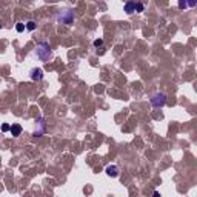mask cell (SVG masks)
Returning <instances> with one entry per match:
<instances>
[{
	"mask_svg": "<svg viewBox=\"0 0 197 197\" xmlns=\"http://www.w3.org/2000/svg\"><path fill=\"white\" fill-rule=\"evenodd\" d=\"M136 11L137 12H143V5L142 3H136Z\"/></svg>",
	"mask_w": 197,
	"mask_h": 197,
	"instance_id": "9c48e42d",
	"label": "cell"
},
{
	"mask_svg": "<svg viewBox=\"0 0 197 197\" xmlns=\"http://www.w3.org/2000/svg\"><path fill=\"white\" fill-rule=\"evenodd\" d=\"M106 174H108L110 177H117V176H119V168L115 166V165L106 166Z\"/></svg>",
	"mask_w": 197,
	"mask_h": 197,
	"instance_id": "5b68a950",
	"label": "cell"
},
{
	"mask_svg": "<svg viewBox=\"0 0 197 197\" xmlns=\"http://www.w3.org/2000/svg\"><path fill=\"white\" fill-rule=\"evenodd\" d=\"M31 79L32 80H42L43 79V69L42 68H34V69H31Z\"/></svg>",
	"mask_w": 197,
	"mask_h": 197,
	"instance_id": "277c9868",
	"label": "cell"
},
{
	"mask_svg": "<svg viewBox=\"0 0 197 197\" xmlns=\"http://www.w3.org/2000/svg\"><path fill=\"white\" fill-rule=\"evenodd\" d=\"M154 197H160V194H159V193L156 191V193H154Z\"/></svg>",
	"mask_w": 197,
	"mask_h": 197,
	"instance_id": "4fadbf2b",
	"label": "cell"
},
{
	"mask_svg": "<svg viewBox=\"0 0 197 197\" xmlns=\"http://www.w3.org/2000/svg\"><path fill=\"white\" fill-rule=\"evenodd\" d=\"M35 54H37V57L43 62H48L51 57H52V51L49 48V43L46 42H42L37 45V48H35Z\"/></svg>",
	"mask_w": 197,
	"mask_h": 197,
	"instance_id": "6da1fadb",
	"label": "cell"
},
{
	"mask_svg": "<svg viewBox=\"0 0 197 197\" xmlns=\"http://www.w3.org/2000/svg\"><path fill=\"white\" fill-rule=\"evenodd\" d=\"M57 20H59L60 23H63V25H71V23L74 22V12L69 11V10L62 11V12L57 15Z\"/></svg>",
	"mask_w": 197,
	"mask_h": 197,
	"instance_id": "7a4b0ae2",
	"label": "cell"
},
{
	"mask_svg": "<svg viewBox=\"0 0 197 197\" xmlns=\"http://www.w3.org/2000/svg\"><path fill=\"white\" fill-rule=\"evenodd\" d=\"M10 131H11L12 136H20V132H22V126L15 123V125H12V126L10 128Z\"/></svg>",
	"mask_w": 197,
	"mask_h": 197,
	"instance_id": "8992f818",
	"label": "cell"
},
{
	"mask_svg": "<svg viewBox=\"0 0 197 197\" xmlns=\"http://www.w3.org/2000/svg\"><path fill=\"white\" fill-rule=\"evenodd\" d=\"M25 28H26V26H25L23 23H17V31H19V32H22Z\"/></svg>",
	"mask_w": 197,
	"mask_h": 197,
	"instance_id": "30bf717a",
	"label": "cell"
},
{
	"mask_svg": "<svg viewBox=\"0 0 197 197\" xmlns=\"http://www.w3.org/2000/svg\"><path fill=\"white\" fill-rule=\"evenodd\" d=\"M166 103V96L163 93H157L156 96H153L151 98V105L156 106V108H160V106H163Z\"/></svg>",
	"mask_w": 197,
	"mask_h": 197,
	"instance_id": "3957f363",
	"label": "cell"
},
{
	"mask_svg": "<svg viewBox=\"0 0 197 197\" xmlns=\"http://www.w3.org/2000/svg\"><path fill=\"white\" fill-rule=\"evenodd\" d=\"M10 128H11V126H8V125H3V126H2V131H8Z\"/></svg>",
	"mask_w": 197,
	"mask_h": 197,
	"instance_id": "7c38bea8",
	"label": "cell"
},
{
	"mask_svg": "<svg viewBox=\"0 0 197 197\" xmlns=\"http://www.w3.org/2000/svg\"><path fill=\"white\" fill-rule=\"evenodd\" d=\"M26 29L34 31V29H35V23H34V22H28V23H26Z\"/></svg>",
	"mask_w": 197,
	"mask_h": 197,
	"instance_id": "ba28073f",
	"label": "cell"
},
{
	"mask_svg": "<svg viewBox=\"0 0 197 197\" xmlns=\"http://www.w3.org/2000/svg\"><path fill=\"white\" fill-rule=\"evenodd\" d=\"M125 11H126V12H136V3H134V2H128L126 5H125Z\"/></svg>",
	"mask_w": 197,
	"mask_h": 197,
	"instance_id": "52a82bcc",
	"label": "cell"
},
{
	"mask_svg": "<svg viewBox=\"0 0 197 197\" xmlns=\"http://www.w3.org/2000/svg\"><path fill=\"white\" fill-rule=\"evenodd\" d=\"M103 42H102V39H98V40H94V46H100Z\"/></svg>",
	"mask_w": 197,
	"mask_h": 197,
	"instance_id": "8fae6325",
	"label": "cell"
},
{
	"mask_svg": "<svg viewBox=\"0 0 197 197\" xmlns=\"http://www.w3.org/2000/svg\"><path fill=\"white\" fill-rule=\"evenodd\" d=\"M0 28H2V25H0Z\"/></svg>",
	"mask_w": 197,
	"mask_h": 197,
	"instance_id": "5bb4252c",
	"label": "cell"
}]
</instances>
